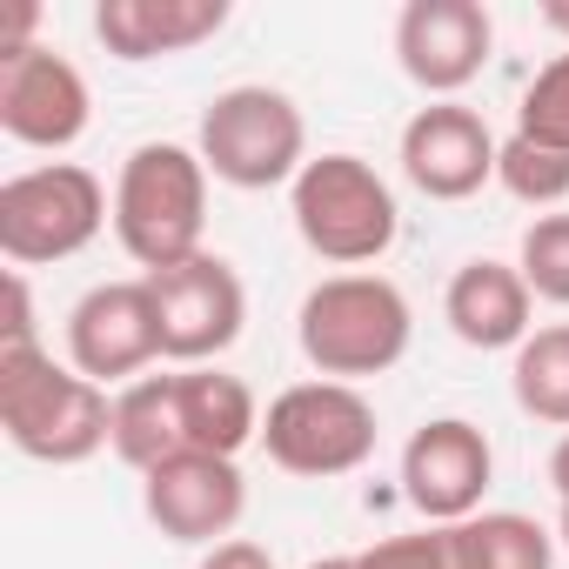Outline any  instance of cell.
Returning a JSON list of instances; mask_svg holds the SVG:
<instances>
[{"mask_svg": "<svg viewBox=\"0 0 569 569\" xmlns=\"http://www.w3.org/2000/svg\"><path fill=\"white\" fill-rule=\"evenodd\" d=\"M0 429L28 462L74 469L114 449V396L81 369H61L41 342L0 349Z\"/></svg>", "mask_w": 569, "mask_h": 569, "instance_id": "1", "label": "cell"}, {"mask_svg": "<svg viewBox=\"0 0 569 569\" xmlns=\"http://www.w3.org/2000/svg\"><path fill=\"white\" fill-rule=\"evenodd\" d=\"M409 336H416L409 296L389 274H369V268L316 281V289L302 296V316H296V342H302L309 369L329 376V382L389 376L409 356Z\"/></svg>", "mask_w": 569, "mask_h": 569, "instance_id": "2", "label": "cell"}, {"mask_svg": "<svg viewBox=\"0 0 569 569\" xmlns=\"http://www.w3.org/2000/svg\"><path fill=\"white\" fill-rule=\"evenodd\" d=\"M208 181H214L208 161L194 148H181V141H141L121 161V181H114V234H121V248L148 274L201 254Z\"/></svg>", "mask_w": 569, "mask_h": 569, "instance_id": "3", "label": "cell"}, {"mask_svg": "<svg viewBox=\"0 0 569 569\" xmlns=\"http://www.w3.org/2000/svg\"><path fill=\"white\" fill-rule=\"evenodd\" d=\"M289 214H296V234L309 241V254H322L329 268H349V274L382 261L402 234L396 188L362 154H316L289 188Z\"/></svg>", "mask_w": 569, "mask_h": 569, "instance_id": "4", "label": "cell"}, {"mask_svg": "<svg viewBox=\"0 0 569 569\" xmlns=\"http://www.w3.org/2000/svg\"><path fill=\"white\" fill-rule=\"evenodd\" d=\"M194 154L208 161L214 181H228L241 194H261V188H281V181L296 188V174L309 168V121L281 88L241 81V88H221L208 101Z\"/></svg>", "mask_w": 569, "mask_h": 569, "instance_id": "5", "label": "cell"}, {"mask_svg": "<svg viewBox=\"0 0 569 569\" xmlns=\"http://www.w3.org/2000/svg\"><path fill=\"white\" fill-rule=\"evenodd\" d=\"M114 221V201L94 168L81 161H41L0 181V254L14 268H48L81 254Z\"/></svg>", "mask_w": 569, "mask_h": 569, "instance_id": "6", "label": "cell"}, {"mask_svg": "<svg viewBox=\"0 0 569 569\" xmlns=\"http://www.w3.org/2000/svg\"><path fill=\"white\" fill-rule=\"evenodd\" d=\"M261 449L274 469L329 482V476H356L376 456V402L356 382H296L281 389L261 416Z\"/></svg>", "mask_w": 569, "mask_h": 569, "instance_id": "7", "label": "cell"}, {"mask_svg": "<svg viewBox=\"0 0 569 569\" xmlns=\"http://www.w3.org/2000/svg\"><path fill=\"white\" fill-rule=\"evenodd\" d=\"M148 289H154V309H161V356L168 362L208 369L214 356L234 349V336L248 322V289H241L234 261L201 248L174 268H154Z\"/></svg>", "mask_w": 569, "mask_h": 569, "instance_id": "8", "label": "cell"}, {"mask_svg": "<svg viewBox=\"0 0 569 569\" xmlns=\"http://www.w3.org/2000/svg\"><path fill=\"white\" fill-rule=\"evenodd\" d=\"M88 121H94V94L68 54H54L41 41L0 48V134L8 141L61 154L88 134Z\"/></svg>", "mask_w": 569, "mask_h": 569, "instance_id": "9", "label": "cell"}, {"mask_svg": "<svg viewBox=\"0 0 569 569\" xmlns=\"http://www.w3.org/2000/svg\"><path fill=\"white\" fill-rule=\"evenodd\" d=\"M68 362L88 376V382H141V369L161 362V309H154V289L148 274L141 281H101L88 289L68 316Z\"/></svg>", "mask_w": 569, "mask_h": 569, "instance_id": "10", "label": "cell"}, {"mask_svg": "<svg viewBox=\"0 0 569 569\" xmlns=\"http://www.w3.org/2000/svg\"><path fill=\"white\" fill-rule=\"evenodd\" d=\"M489 54H496V21L482 0H409L396 14V61L436 101H456L489 68Z\"/></svg>", "mask_w": 569, "mask_h": 569, "instance_id": "11", "label": "cell"}, {"mask_svg": "<svg viewBox=\"0 0 569 569\" xmlns=\"http://www.w3.org/2000/svg\"><path fill=\"white\" fill-rule=\"evenodd\" d=\"M489 476H496V449L476 422L462 416H436L409 436L402 449V496L416 516L429 522H469L482 516V496H489Z\"/></svg>", "mask_w": 569, "mask_h": 569, "instance_id": "12", "label": "cell"}, {"mask_svg": "<svg viewBox=\"0 0 569 569\" xmlns=\"http://www.w3.org/2000/svg\"><path fill=\"white\" fill-rule=\"evenodd\" d=\"M496 154H502V141L462 101L416 108L409 128H402V148H396L409 188L429 194V201H469V194H482V181H496Z\"/></svg>", "mask_w": 569, "mask_h": 569, "instance_id": "13", "label": "cell"}, {"mask_svg": "<svg viewBox=\"0 0 569 569\" xmlns=\"http://www.w3.org/2000/svg\"><path fill=\"white\" fill-rule=\"evenodd\" d=\"M141 502H148V522L168 536V542H228L241 509H248V482H241V462L234 456H201V449H181L174 462L148 469L141 476Z\"/></svg>", "mask_w": 569, "mask_h": 569, "instance_id": "14", "label": "cell"}, {"mask_svg": "<svg viewBox=\"0 0 569 569\" xmlns=\"http://www.w3.org/2000/svg\"><path fill=\"white\" fill-rule=\"evenodd\" d=\"M536 296H529V281L522 268L509 261H462L449 274V296H442V322L456 329L462 349H522L536 336Z\"/></svg>", "mask_w": 569, "mask_h": 569, "instance_id": "15", "label": "cell"}, {"mask_svg": "<svg viewBox=\"0 0 569 569\" xmlns=\"http://www.w3.org/2000/svg\"><path fill=\"white\" fill-rule=\"evenodd\" d=\"M228 28V0H101L94 34L114 61H168Z\"/></svg>", "mask_w": 569, "mask_h": 569, "instance_id": "16", "label": "cell"}, {"mask_svg": "<svg viewBox=\"0 0 569 569\" xmlns=\"http://www.w3.org/2000/svg\"><path fill=\"white\" fill-rule=\"evenodd\" d=\"M181 382V429H188V449L201 456H241L248 442H261V402L241 376L228 369H174Z\"/></svg>", "mask_w": 569, "mask_h": 569, "instance_id": "17", "label": "cell"}, {"mask_svg": "<svg viewBox=\"0 0 569 569\" xmlns=\"http://www.w3.org/2000/svg\"><path fill=\"white\" fill-rule=\"evenodd\" d=\"M188 449V429H181V382L174 376H141L114 396V456L128 469H161Z\"/></svg>", "mask_w": 569, "mask_h": 569, "instance_id": "18", "label": "cell"}, {"mask_svg": "<svg viewBox=\"0 0 569 569\" xmlns=\"http://www.w3.org/2000/svg\"><path fill=\"white\" fill-rule=\"evenodd\" d=\"M456 529V569H556V536L536 516L482 509Z\"/></svg>", "mask_w": 569, "mask_h": 569, "instance_id": "19", "label": "cell"}, {"mask_svg": "<svg viewBox=\"0 0 569 569\" xmlns=\"http://www.w3.org/2000/svg\"><path fill=\"white\" fill-rule=\"evenodd\" d=\"M509 389H516V409H522L529 422L569 429V322H549V329H536V336L516 349Z\"/></svg>", "mask_w": 569, "mask_h": 569, "instance_id": "20", "label": "cell"}, {"mask_svg": "<svg viewBox=\"0 0 569 569\" xmlns=\"http://www.w3.org/2000/svg\"><path fill=\"white\" fill-rule=\"evenodd\" d=\"M496 181L502 194H516L522 208H562L569 201V148H549L536 134H509L496 154Z\"/></svg>", "mask_w": 569, "mask_h": 569, "instance_id": "21", "label": "cell"}, {"mask_svg": "<svg viewBox=\"0 0 569 569\" xmlns=\"http://www.w3.org/2000/svg\"><path fill=\"white\" fill-rule=\"evenodd\" d=\"M516 268H522V281H529V296H536V302L569 309V208L536 214V221L522 228V254H516Z\"/></svg>", "mask_w": 569, "mask_h": 569, "instance_id": "22", "label": "cell"}, {"mask_svg": "<svg viewBox=\"0 0 569 569\" xmlns=\"http://www.w3.org/2000/svg\"><path fill=\"white\" fill-rule=\"evenodd\" d=\"M516 134H536L549 148H569V54H556L549 68H536V81L522 88Z\"/></svg>", "mask_w": 569, "mask_h": 569, "instance_id": "23", "label": "cell"}, {"mask_svg": "<svg viewBox=\"0 0 569 569\" xmlns=\"http://www.w3.org/2000/svg\"><path fill=\"white\" fill-rule=\"evenodd\" d=\"M356 569H456V529L429 522L409 536H382L376 549L356 556Z\"/></svg>", "mask_w": 569, "mask_h": 569, "instance_id": "24", "label": "cell"}, {"mask_svg": "<svg viewBox=\"0 0 569 569\" xmlns=\"http://www.w3.org/2000/svg\"><path fill=\"white\" fill-rule=\"evenodd\" d=\"M194 569H274V556H268L261 542H248V536H228V542H214Z\"/></svg>", "mask_w": 569, "mask_h": 569, "instance_id": "25", "label": "cell"}, {"mask_svg": "<svg viewBox=\"0 0 569 569\" xmlns=\"http://www.w3.org/2000/svg\"><path fill=\"white\" fill-rule=\"evenodd\" d=\"M549 482H556V496L569 502V429L556 436V449H549Z\"/></svg>", "mask_w": 569, "mask_h": 569, "instance_id": "26", "label": "cell"}, {"mask_svg": "<svg viewBox=\"0 0 569 569\" xmlns=\"http://www.w3.org/2000/svg\"><path fill=\"white\" fill-rule=\"evenodd\" d=\"M542 28H556V34H569V0H549V8H542Z\"/></svg>", "mask_w": 569, "mask_h": 569, "instance_id": "27", "label": "cell"}, {"mask_svg": "<svg viewBox=\"0 0 569 569\" xmlns=\"http://www.w3.org/2000/svg\"><path fill=\"white\" fill-rule=\"evenodd\" d=\"M309 569H356V556H316Z\"/></svg>", "mask_w": 569, "mask_h": 569, "instance_id": "28", "label": "cell"}, {"mask_svg": "<svg viewBox=\"0 0 569 569\" xmlns=\"http://www.w3.org/2000/svg\"><path fill=\"white\" fill-rule=\"evenodd\" d=\"M556 542L569 549V502H562V516H556Z\"/></svg>", "mask_w": 569, "mask_h": 569, "instance_id": "29", "label": "cell"}]
</instances>
